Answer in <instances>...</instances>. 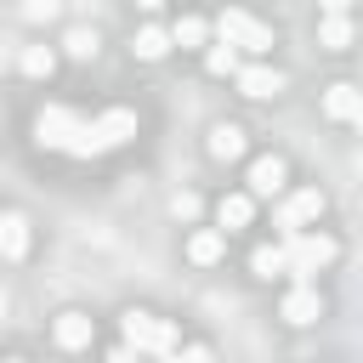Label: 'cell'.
<instances>
[{"label": "cell", "instance_id": "1", "mask_svg": "<svg viewBox=\"0 0 363 363\" xmlns=\"http://www.w3.org/2000/svg\"><path fill=\"white\" fill-rule=\"evenodd\" d=\"M34 142H40V147H57V153H74V159L102 153L96 130H91L74 108H40V113H34Z\"/></svg>", "mask_w": 363, "mask_h": 363}, {"label": "cell", "instance_id": "2", "mask_svg": "<svg viewBox=\"0 0 363 363\" xmlns=\"http://www.w3.org/2000/svg\"><path fill=\"white\" fill-rule=\"evenodd\" d=\"M278 255H284V272H295V278L306 284L318 267L335 261V238H329V233H289V238L278 244Z\"/></svg>", "mask_w": 363, "mask_h": 363}, {"label": "cell", "instance_id": "3", "mask_svg": "<svg viewBox=\"0 0 363 363\" xmlns=\"http://www.w3.org/2000/svg\"><path fill=\"white\" fill-rule=\"evenodd\" d=\"M125 346L130 352H176V329L164 323V318H153V312H125Z\"/></svg>", "mask_w": 363, "mask_h": 363}, {"label": "cell", "instance_id": "4", "mask_svg": "<svg viewBox=\"0 0 363 363\" xmlns=\"http://www.w3.org/2000/svg\"><path fill=\"white\" fill-rule=\"evenodd\" d=\"M216 34H221V45H233V51H267V45H272V28L255 23L250 11H221Z\"/></svg>", "mask_w": 363, "mask_h": 363}, {"label": "cell", "instance_id": "5", "mask_svg": "<svg viewBox=\"0 0 363 363\" xmlns=\"http://www.w3.org/2000/svg\"><path fill=\"white\" fill-rule=\"evenodd\" d=\"M318 216H323V193H318V187H301V193L284 199L278 227H284V238H289V233H306V221H318Z\"/></svg>", "mask_w": 363, "mask_h": 363}, {"label": "cell", "instance_id": "6", "mask_svg": "<svg viewBox=\"0 0 363 363\" xmlns=\"http://www.w3.org/2000/svg\"><path fill=\"white\" fill-rule=\"evenodd\" d=\"M233 79H238V91H244V96H278V91H284V74H278V68H267V62H238V74H233Z\"/></svg>", "mask_w": 363, "mask_h": 363}, {"label": "cell", "instance_id": "7", "mask_svg": "<svg viewBox=\"0 0 363 363\" xmlns=\"http://www.w3.org/2000/svg\"><path fill=\"white\" fill-rule=\"evenodd\" d=\"M91 130H96L102 153H108V147H125V142L136 136V113H130V108H108V113H102V119H96Z\"/></svg>", "mask_w": 363, "mask_h": 363}, {"label": "cell", "instance_id": "8", "mask_svg": "<svg viewBox=\"0 0 363 363\" xmlns=\"http://www.w3.org/2000/svg\"><path fill=\"white\" fill-rule=\"evenodd\" d=\"M284 318H289V323H312V318H323V295H318L312 284H295V289L284 295Z\"/></svg>", "mask_w": 363, "mask_h": 363}, {"label": "cell", "instance_id": "9", "mask_svg": "<svg viewBox=\"0 0 363 363\" xmlns=\"http://www.w3.org/2000/svg\"><path fill=\"white\" fill-rule=\"evenodd\" d=\"M91 340H96V323H91L85 312H62V318H57V346L79 352V346H91Z\"/></svg>", "mask_w": 363, "mask_h": 363}, {"label": "cell", "instance_id": "10", "mask_svg": "<svg viewBox=\"0 0 363 363\" xmlns=\"http://www.w3.org/2000/svg\"><path fill=\"white\" fill-rule=\"evenodd\" d=\"M278 187H284V159H272V153H267V159H255V164H250V193L272 199Z\"/></svg>", "mask_w": 363, "mask_h": 363}, {"label": "cell", "instance_id": "11", "mask_svg": "<svg viewBox=\"0 0 363 363\" xmlns=\"http://www.w3.org/2000/svg\"><path fill=\"white\" fill-rule=\"evenodd\" d=\"M323 113H329V119H340V125H346V119H357V113H363L357 85H335V91L323 96Z\"/></svg>", "mask_w": 363, "mask_h": 363}, {"label": "cell", "instance_id": "12", "mask_svg": "<svg viewBox=\"0 0 363 363\" xmlns=\"http://www.w3.org/2000/svg\"><path fill=\"white\" fill-rule=\"evenodd\" d=\"M0 255H6V261L28 255V221H23V216H0Z\"/></svg>", "mask_w": 363, "mask_h": 363}, {"label": "cell", "instance_id": "13", "mask_svg": "<svg viewBox=\"0 0 363 363\" xmlns=\"http://www.w3.org/2000/svg\"><path fill=\"white\" fill-rule=\"evenodd\" d=\"M238 153H244V130H238V125H216V130H210V159L233 164Z\"/></svg>", "mask_w": 363, "mask_h": 363}, {"label": "cell", "instance_id": "14", "mask_svg": "<svg viewBox=\"0 0 363 363\" xmlns=\"http://www.w3.org/2000/svg\"><path fill=\"white\" fill-rule=\"evenodd\" d=\"M216 216H221V227L233 233V227H250V216H255V199L250 193H227L221 204H216Z\"/></svg>", "mask_w": 363, "mask_h": 363}, {"label": "cell", "instance_id": "15", "mask_svg": "<svg viewBox=\"0 0 363 363\" xmlns=\"http://www.w3.org/2000/svg\"><path fill=\"white\" fill-rule=\"evenodd\" d=\"M318 40H323L329 51H346V45H352V23H346V11H329L323 28H318Z\"/></svg>", "mask_w": 363, "mask_h": 363}, {"label": "cell", "instance_id": "16", "mask_svg": "<svg viewBox=\"0 0 363 363\" xmlns=\"http://www.w3.org/2000/svg\"><path fill=\"white\" fill-rule=\"evenodd\" d=\"M130 51H136V57H142V62H159V57H164V51H170V28H142V34H136V45H130Z\"/></svg>", "mask_w": 363, "mask_h": 363}, {"label": "cell", "instance_id": "17", "mask_svg": "<svg viewBox=\"0 0 363 363\" xmlns=\"http://www.w3.org/2000/svg\"><path fill=\"white\" fill-rule=\"evenodd\" d=\"M221 250H227V244H221V233H193V238H187V255H193L199 267H216V261H221Z\"/></svg>", "mask_w": 363, "mask_h": 363}, {"label": "cell", "instance_id": "18", "mask_svg": "<svg viewBox=\"0 0 363 363\" xmlns=\"http://www.w3.org/2000/svg\"><path fill=\"white\" fill-rule=\"evenodd\" d=\"M204 40H210V23L204 17H182L170 28V45H204Z\"/></svg>", "mask_w": 363, "mask_h": 363}, {"label": "cell", "instance_id": "19", "mask_svg": "<svg viewBox=\"0 0 363 363\" xmlns=\"http://www.w3.org/2000/svg\"><path fill=\"white\" fill-rule=\"evenodd\" d=\"M51 68H57V57H51L45 45H28V51H23V74H34V79H45Z\"/></svg>", "mask_w": 363, "mask_h": 363}, {"label": "cell", "instance_id": "20", "mask_svg": "<svg viewBox=\"0 0 363 363\" xmlns=\"http://www.w3.org/2000/svg\"><path fill=\"white\" fill-rule=\"evenodd\" d=\"M62 45H68V57H79V62H85V57H96V34H91V28H68V40H62Z\"/></svg>", "mask_w": 363, "mask_h": 363}, {"label": "cell", "instance_id": "21", "mask_svg": "<svg viewBox=\"0 0 363 363\" xmlns=\"http://www.w3.org/2000/svg\"><path fill=\"white\" fill-rule=\"evenodd\" d=\"M204 68H210V74H238V51H233V45H210Z\"/></svg>", "mask_w": 363, "mask_h": 363}, {"label": "cell", "instance_id": "22", "mask_svg": "<svg viewBox=\"0 0 363 363\" xmlns=\"http://www.w3.org/2000/svg\"><path fill=\"white\" fill-rule=\"evenodd\" d=\"M250 267H255V278H278V272H284V255H278V250H255Z\"/></svg>", "mask_w": 363, "mask_h": 363}, {"label": "cell", "instance_id": "23", "mask_svg": "<svg viewBox=\"0 0 363 363\" xmlns=\"http://www.w3.org/2000/svg\"><path fill=\"white\" fill-rule=\"evenodd\" d=\"M23 17L28 23H51L57 17V0H23Z\"/></svg>", "mask_w": 363, "mask_h": 363}, {"label": "cell", "instance_id": "24", "mask_svg": "<svg viewBox=\"0 0 363 363\" xmlns=\"http://www.w3.org/2000/svg\"><path fill=\"white\" fill-rule=\"evenodd\" d=\"M170 210H176L182 221H193V216H199V199H193V193H176V204H170Z\"/></svg>", "mask_w": 363, "mask_h": 363}, {"label": "cell", "instance_id": "25", "mask_svg": "<svg viewBox=\"0 0 363 363\" xmlns=\"http://www.w3.org/2000/svg\"><path fill=\"white\" fill-rule=\"evenodd\" d=\"M108 363H136V352H130V346H113V352H108Z\"/></svg>", "mask_w": 363, "mask_h": 363}, {"label": "cell", "instance_id": "26", "mask_svg": "<svg viewBox=\"0 0 363 363\" xmlns=\"http://www.w3.org/2000/svg\"><path fill=\"white\" fill-rule=\"evenodd\" d=\"M176 363H210V352H204V346H193V352H182Z\"/></svg>", "mask_w": 363, "mask_h": 363}, {"label": "cell", "instance_id": "27", "mask_svg": "<svg viewBox=\"0 0 363 363\" xmlns=\"http://www.w3.org/2000/svg\"><path fill=\"white\" fill-rule=\"evenodd\" d=\"M346 6H352V0H323V11H346Z\"/></svg>", "mask_w": 363, "mask_h": 363}, {"label": "cell", "instance_id": "28", "mask_svg": "<svg viewBox=\"0 0 363 363\" xmlns=\"http://www.w3.org/2000/svg\"><path fill=\"white\" fill-rule=\"evenodd\" d=\"M136 6H142V11H153V6H164V0H136Z\"/></svg>", "mask_w": 363, "mask_h": 363}, {"label": "cell", "instance_id": "29", "mask_svg": "<svg viewBox=\"0 0 363 363\" xmlns=\"http://www.w3.org/2000/svg\"><path fill=\"white\" fill-rule=\"evenodd\" d=\"M0 318H6V295H0Z\"/></svg>", "mask_w": 363, "mask_h": 363}, {"label": "cell", "instance_id": "30", "mask_svg": "<svg viewBox=\"0 0 363 363\" xmlns=\"http://www.w3.org/2000/svg\"><path fill=\"white\" fill-rule=\"evenodd\" d=\"M6 363H23V357H6Z\"/></svg>", "mask_w": 363, "mask_h": 363}]
</instances>
